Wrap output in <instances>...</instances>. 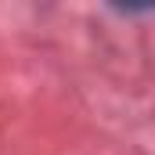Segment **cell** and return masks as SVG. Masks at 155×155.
I'll use <instances>...</instances> for the list:
<instances>
[]
</instances>
